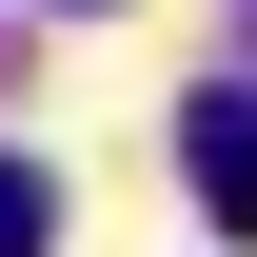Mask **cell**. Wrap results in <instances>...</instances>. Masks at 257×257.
I'll use <instances>...</instances> for the list:
<instances>
[{"label":"cell","instance_id":"obj_1","mask_svg":"<svg viewBox=\"0 0 257 257\" xmlns=\"http://www.w3.org/2000/svg\"><path fill=\"white\" fill-rule=\"evenodd\" d=\"M178 178H198V218H237V237H257V99H237V79L178 119Z\"/></svg>","mask_w":257,"mask_h":257},{"label":"cell","instance_id":"obj_2","mask_svg":"<svg viewBox=\"0 0 257 257\" xmlns=\"http://www.w3.org/2000/svg\"><path fill=\"white\" fill-rule=\"evenodd\" d=\"M40 237H60V178H40V159H0V257H40Z\"/></svg>","mask_w":257,"mask_h":257}]
</instances>
